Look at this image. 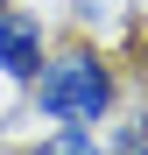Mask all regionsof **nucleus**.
Returning <instances> with one entry per match:
<instances>
[{
    "instance_id": "5",
    "label": "nucleus",
    "mask_w": 148,
    "mask_h": 155,
    "mask_svg": "<svg viewBox=\"0 0 148 155\" xmlns=\"http://www.w3.org/2000/svg\"><path fill=\"white\" fill-rule=\"evenodd\" d=\"M0 7H7V0H0Z\"/></svg>"
},
{
    "instance_id": "3",
    "label": "nucleus",
    "mask_w": 148,
    "mask_h": 155,
    "mask_svg": "<svg viewBox=\"0 0 148 155\" xmlns=\"http://www.w3.org/2000/svg\"><path fill=\"white\" fill-rule=\"evenodd\" d=\"M28 155H99V141H92V127H57L42 148H28Z\"/></svg>"
},
{
    "instance_id": "2",
    "label": "nucleus",
    "mask_w": 148,
    "mask_h": 155,
    "mask_svg": "<svg viewBox=\"0 0 148 155\" xmlns=\"http://www.w3.org/2000/svg\"><path fill=\"white\" fill-rule=\"evenodd\" d=\"M42 71V21L0 7V78H14V85H35Z\"/></svg>"
},
{
    "instance_id": "1",
    "label": "nucleus",
    "mask_w": 148,
    "mask_h": 155,
    "mask_svg": "<svg viewBox=\"0 0 148 155\" xmlns=\"http://www.w3.org/2000/svg\"><path fill=\"white\" fill-rule=\"evenodd\" d=\"M35 113L57 127H99L113 113V64L99 49H64V57H42L35 71Z\"/></svg>"
},
{
    "instance_id": "4",
    "label": "nucleus",
    "mask_w": 148,
    "mask_h": 155,
    "mask_svg": "<svg viewBox=\"0 0 148 155\" xmlns=\"http://www.w3.org/2000/svg\"><path fill=\"white\" fill-rule=\"evenodd\" d=\"M113 155H148V113L127 127V134H120V148H113Z\"/></svg>"
}]
</instances>
